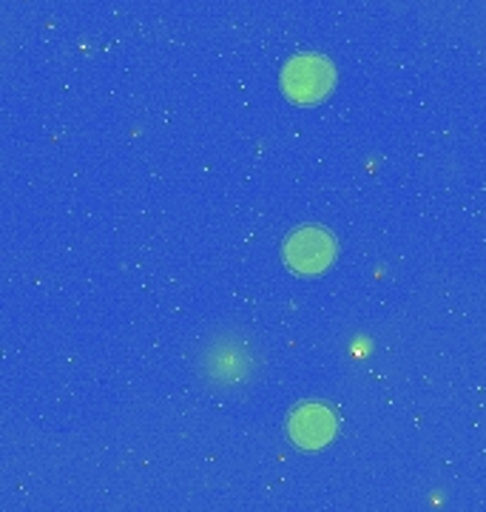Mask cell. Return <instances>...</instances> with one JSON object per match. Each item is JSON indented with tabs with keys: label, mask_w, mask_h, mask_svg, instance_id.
Segmentation results:
<instances>
[{
	"label": "cell",
	"mask_w": 486,
	"mask_h": 512,
	"mask_svg": "<svg viewBox=\"0 0 486 512\" xmlns=\"http://www.w3.org/2000/svg\"><path fill=\"white\" fill-rule=\"evenodd\" d=\"M197 362L202 379L216 390H242L259 376L262 367L253 339L239 330L214 333V339L199 350Z\"/></svg>",
	"instance_id": "cell-1"
},
{
	"label": "cell",
	"mask_w": 486,
	"mask_h": 512,
	"mask_svg": "<svg viewBox=\"0 0 486 512\" xmlns=\"http://www.w3.org/2000/svg\"><path fill=\"white\" fill-rule=\"evenodd\" d=\"M336 86V69L322 55L290 57L282 69V92L299 106H313Z\"/></svg>",
	"instance_id": "cell-2"
},
{
	"label": "cell",
	"mask_w": 486,
	"mask_h": 512,
	"mask_svg": "<svg viewBox=\"0 0 486 512\" xmlns=\"http://www.w3.org/2000/svg\"><path fill=\"white\" fill-rule=\"evenodd\" d=\"M333 259H336V239L330 231L316 225L293 231L285 242V262L296 274H322L324 268H330Z\"/></svg>",
	"instance_id": "cell-3"
},
{
	"label": "cell",
	"mask_w": 486,
	"mask_h": 512,
	"mask_svg": "<svg viewBox=\"0 0 486 512\" xmlns=\"http://www.w3.org/2000/svg\"><path fill=\"white\" fill-rule=\"evenodd\" d=\"M290 439L302 450H319L336 433V419L322 404H305L290 416Z\"/></svg>",
	"instance_id": "cell-4"
}]
</instances>
